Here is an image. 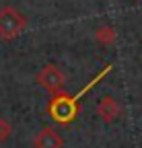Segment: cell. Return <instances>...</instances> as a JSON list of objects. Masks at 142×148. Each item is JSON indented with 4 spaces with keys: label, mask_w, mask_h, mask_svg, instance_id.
<instances>
[{
    "label": "cell",
    "mask_w": 142,
    "mask_h": 148,
    "mask_svg": "<svg viewBox=\"0 0 142 148\" xmlns=\"http://www.w3.org/2000/svg\"><path fill=\"white\" fill-rule=\"evenodd\" d=\"M109 72H111V66H105L84 88H80V90L76 92V95H66V92H58V95H54V97H51V101H49V105H47L49 117L54 119L56 123H62V125L74 121L76 115H78V101L82 99V95H84V92H88L101 78L107 76Z\"/></svg>",
    "instance_id": "obj_1"
},
{
    "label": "cell",
    "mask_w": 142,
    "mask_h": 148,
    "mask_svg": "<svg viewBox=\"0 0 142 148\" xmlns=\"http://www.w3.org/2000/svg\"><path fill=\"white\" fill-rule=\"evenodd\" d=\"M35 80H37L39 86H43L47 92H51V95H58V92H62V88H64L66 76H64V72H62L58 66L47 64V66H43V68L37 72Z\"/></svg>",
    "instance_id": "obj_2"
},
{
    "label": "cell",
    "mask_w": 142,
    "mask_h": 148,
    "mask_svg": "<svg viewBox=\"0 0 142 148\" xmlns=\"http://www.w3.org/2000/svg\"><path fill=\"white\" fill-rule=\"evenodd\" d=\"M23 27H25V18L16 10L4 8L0 12V37L2 39H12L14 35L21 33Z\"/></svg>",
    "instance_id": "obj_3"
},
{
    "label": "cell",
    "mask_w": 142,
    "mask_h": 148,
    "mask_svg": "<svg viewBox=\"0 0 142 148\" xmlns=\"http://www.w3.org/2000/svg\"><path fill=\"white\" fill-rule=\"evenodd\" d=\"M97 115L105 121V123H113L119 115H121V105L109 97V95H103L101 101L97 103Z\"/></svg>",
    "instance_id": "obj_4"
},
{
    "label": "cell",
    "mask_w": 142,
    "mask_h": 148,
    "mask_svg": "<svg viewBox=\"0 0 142 148\" xmlns=\"http://www.w3.org/2000/svg\"><path fill=\"white\" fill-rule=\"evenodd\" d=\"M35 148H62V138L54 127H43L33 140Z\"/></svg>",
    "instance_id": "obj_5"
},
{
    "label": "cell",
    "mask_w": 142,
    "mask_h": 148,
    "mask_svg": "<svg viewBox=\"0 0 142 148\" xmlns=\"http://www.w3.org/2000/svg\"><path fill=\"white\" fill-rule=\"evenodd\" d=\"M95 37H97L99 43L107 45V43H113V41H115V31H113L111 27H101V29L95 33Z\"/></svg>",
    "instance_id": "obj_6"
},
{
    "label": "cell",
    "mask_w": 142,
    "mask_h": 148,
    "mask_svg": "<svg viewBox=\"0 0 142 148\" xmlns=\"http://www.w3.org/2000/svg\"><path fill=\"white\" fill-rule=\"evenodd\" d=\"M10 134H12V127H10V123H8L4 117H0V144H2V142H6V140L10 138Z\"/></svg>",
    "instance_id": "obj_7"
}]
</instances>
